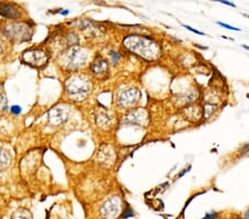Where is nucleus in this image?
Wrapping results in <instances>:
<instances>
[{
	"mask_svg": "<svg viewBox=\"0 0 249 219\" xmlns=\"http://www.w3.org/2000/svg\"><path fill=\"white\" fill-rule=\"evenodd\" d=\"M123 45L131 52L148 61L159 59L160 55V47L159 43L152 38L144 37V35H127L123 40Z\"/></svg>",
	"mask_w": 249,
	"mask_h": 219,
	"instance_id": "f257e3e1",
	"label": "nucleus"
},
{
	"mask_svg": "<svg viewBox=\"0 0 249 219\" xmlns=\"http://www.w3.org/2000/svg\"><path fill=\"white\" fill-rule=\"evenodd\" d=\"M66 92L71 100L73 101H83L91 91V82L86 75L82 74H73L67 79Z\"/></svg>",
	"mask_w": 249,
	"mask_h": 219,
	"instance_id": "f03ea898",
	"label": "nucleus"
},
{
	"mask_svg": "<svg viewBox=\"0 0 249 219\" xmlns=\"http://www.w3.org/2000/svg\"><path fill=\"white\" fill-rule=\"evenodd\" d=\"M89 58V52L82 47L73 46L68 49L61 57V65L69 70H75L82 67Z\"/></svg>",
	"mask_w": 249,
	"mask_h": 219,
	"instance_id": "7ed1b4c3",
	"label": "nucleus"
},
{
	"mask_svg": "<svg viewBox=\"0 0 249 219\" xmlns=\"http://www.w3.org/2000/svg\"><path fill=\"white\" fill-rule=\"evenodd\" d=\"M8 39L14 42H26L29 41L34 34V27L30 23L20 21L7 26L3 31Z\"/></svg>",
	"mask_w": 249,
	"mask_h": 219,
	"instance_id": "20e7f679",
	"label": "nucleus"
},
{
	"mask_svg": "<svg viewBox=\"0 0 249 219\" xmlns=\"http://www.w3.org/2000/svg\"><path fill=\"white\" fill-rule=\"evenodd\" d=\"M49 61V54L43 49H30L22 54V62L36 69H41Z\"/></svg>",
	"mask_w": 249,
	"mask_h": 219,
	"instance_id": "39448f33",
	"label": "nucleus"
},
{
	"mask_svg": "<svg viewBox=\"0 0 249 219\" xmlns=\"http://www.w3.org/2000/svg\"><path fill=\"white\" fill-rule=\"evenodd\" d=\"M121 199L118 196H113L107 199L101 207V216L103 219H116L121 214Z\"/></svg>",
	"mask_w": 249,
	"mask_h": 219,
	"instance_id": "423d86ee",
	"label": "nucleus"
},
{
	"mask_svg": "<svg viewBox=\"0 0 249 219\" xmlns=\"http://www.w3.org/2000/svg\"><path fill=\"white\" fill-rule=\"evenodd\" d=\"M141 92L135 87H127L122 90L118 95V103L123 109L133 107L140 101Z\"/></svg>",
	"mask_w": 249,
	"mask_h": 219,
	"instance_id": "0eeeda50",
	"label": "nucleus"
},
{
	"mask_svg": "<svg viewBox=\"0 0 249 219\" xmlns=\"http://www.w3.org/2000/svg\"><path fill=\"white\" fill-rule=\"evenodd\" d=\"M69 115V107L67 105H57L49 111V122L52 126L62 125Z\"/></svg>",
	"mask_w": 249,
	"mask_h": 219,
	"instance_id": "6e6552de",
	"label": "nucleus"
},
{
	"mask_svg": "<svg viewBox=\"0 0 249 219\" xmlns=\"http://www.w3.org/2000/svg\"><path fill=\"white\" fill-rule=\"evenodd\" d=\"M124 122L128 123V124H134V125H140V126H145L148 122V115L145 110L139 109L134 110L133 112L128 113L125 118H124Z\"/></svg>",
	"mask_w": 249,
	"mask_h": 219,
	"instance_id": "1a4fd4ad",
	"label": "nucleus"
},
{
	"mask_svg": "<svg viewBox=\"0 0 249 219\" xmlns=\"http://www.w3.org/2000/svg\"><path fill=\"white\" fill-rule=\"evenodd\" d=\"M116 158V155L114 153V150L112 149V146L104 144L101 146V149L99 151L98 159L101 164L106 166H110L114 163Z\"/></svg>",
	"mask_w": 249,
	"mask_h": 219,
	"instance_id": "9d476101",
	"label": "nucleus"
},
{
	"mask_svg": "<svg viewBox=\"0 0 249 219\" xmlns=\"http://www.w3.org/2000/svg\"><path fill=\"white\" fill-rule=\"evenodd\" d=\"M19 8L14 3H0V16L8 19H17L20 17Z\"/></svg>",
	"mask_w": 249,
	"mask_h": 219,
	"instance_id": "9b49d317",
	"label": "nucleus"
},
{
	"mask_svg": "<svg viewBox=\"0 0 249 219\" xmlns=\"http://www.w3.org/2000/svg\"><path fill=\"white\" fill-rule=\"evenodd\" d=\"M90 69L95 75H101L107 72L109 65H107V61L106 59L100 57V58H96L94 60V62H92Z\"/></svg>",
	"mask_w": 249,
	"mask_h": 219,
	"instance_id": "f8f14e48",
	"label": "nucleus"
},
{
	"mask_svg": "<svg viewBox=\"0 0 249 219\" xmlns=\"http://www.w3.org/2000/svg\"><path fill=\"white\" fill-rule=\"evenodd\" d=\"M95 122L98 126L102 127V129H110L112 122H113V118L106 111H99L95 115Z\"/></svg>",
	"mask_w": 249,
	"mask_h": 219,
	"instance_id": "ddd939ff",
	"label": "nucleus"
},
{
	"mask_svg": "<svg viewBox=\"0 0 249 219\" xmlns=\"http://www.w3.org/2000/svg\"><path fill=\"white\" fill-rule=\"evenodd\" d=\"M11 163L10 154L5 150L0 151V170H5Z\"/></svg>",
	"mask_w": 249,
	"mask_h": 219,
	"instance_id": "4468645a",
	"label": "nucleus"
},
{
	"mask_svg": "<svg viewBox=\"0 0 249 219\" xmlns=\"http://www.w3.org/2000/svg\"><path fill=\"white\" fill-rule=\"evenodd\" d=\"M11 219H34V217H32L30 210L26 208H19L13 214Z\"/></svg>",
	"mask_w": 249,
	"mask_h": 219,
	"instance_id": "2eb2a0df",
	"label": "nucleus"
},
{
	"mask_svg": "<svg viewBox=\"0 0 249 219\" xmlns=\"http://www.w3.org/2000/svg\"><path fill=\"white\" fill-rule=\"evenodd\" d=\"M7 107V99H6V93L1 86H0V112L5 111Z\"/></svg>",
	"mask_w": 249,
	"mask_h": 219,
	"instance_id": "dca6fc26",
	"label": "nucleus"
},
{
	"mask_svg": "<svg viewBox=\"0 0 249 219\" xmlns=\"http://www.w3.org/2000/svg\"><path fill=\"white\" fill-rule=\"evenodd\" d=\"M217 23L219 26H222V27H225L226 28V29H230V30H234V31H240V29L239 28H235V27H232V26H230V25H226V23H224V22H220V21H217Z\"/></svg>",
	"mask_w": 249,
	"mask_h": 219,
	"instance_id": "f3484780",
	"label": "nucleus"
},
{
	"mask_svg": "<svg viewBox=\"0 0 249 219\" xmlns=\"http://www.w3.org/2000/svg\"><path fill=\"white\" fill-rule=\"evenodd\" d=\"M111 55H112V60H113L114 63H118L119 59L121 58V57H120V55H119V53H118V52H114V51H112Z\"/></svg>",
	"mask_w": 249,
	"mask_h": 219,
	"instance_id": "a211bd4d",
	"label": "nucleus"
},
{
	"mask_svg": "<svg viewBox=\"0 0 249 219\" xmlns=\"http://www.w3.org/2000/svg\"><path fill=\"white\" fill-rule=\"evenodd\" d=\"M184 28H186L187 30H190V31H192V33H194V34H204V33H200V31H198V30H196V29H193L192 27H190V26H186V25H182Z\"/></svg>",
	"mask_w": 249,
	"mask_h": 219,
	"instance_id": "6ab92c4d",
	"label": "nucleus"
},
{
	"mask_svg": "<svg viewBox=\"0 0 249 219\" xmlns=\"http://www.w3.org/2000/svg\"><path fill=\"white\" fill-rule=\"evenodd\" d=\"M216 216H217V214L216 213H210V214H207L203 219H214Z\"/></svg>",
	"mask_w": 249,
	"mask_h": 219,
	"instance_id": "aec40b11",
	"label": "nucleus"
},
{
	"mask_svg": "<svg viewBox=\"0 0 249 219\" xmlns=\"http://www.w3.org/2000/svg\"><path fill=\"white\" fill-rule=\"evenodd\" d=\"M11 111H13V113L18 114V113H20V111H21V109H20V106L15 105V106L11 107Z\"/></svg>",
	"mask_w": 249,
	"mask_h": 219,
	"instance_id": "412c9836",
	"label": "nucleus"
},
{
	"mask_svg": "<svg viewBox=\"0 0 249 219\" xmlns=\"http://www.w3.org/2000/svg\"><path fill=\"white\" fill-rule=\"evenodd\" d=\"M219 2H220V3H224V5L230 6V7H236V6H235V3H232V2H228V1H225V0H220Z\"/></svg>",
	"mask_w": 249,
	"mask_h": 219,
	"instance_id": "4be33fe9",
	"label": "nucleus"
},
{
	"mask_svg": "<svg viewBox=\"0 0 249 219\" xmlns=\"http://www.w3.org/2000/svg\"><path fill=\"white\" fill-rule=\"evenodd\" d=\"M5 52V50H3V47H2V43H0V57H1V54Z\"/></svg>",
	"mask_w": 249,
	"mask_h": 219,
	"instance_id": "5701e85b",
	"label": "nucleus"
},
{
	"mask_svg": "<svg viewBox=\"0 0 249 219\" xmlns=\"http://www.w3.org/2000/svg\"><path fill=\"white\" fill-rule=\"evenodd\" d=\"M245 216H246L247 219H249V209L247 210V213H246V215H245Z\"/></svg>",
	"mask_w": 249,
	"mask_h": 219,
	"instance_id": "b1692460",
	"label": "nucleus"
},
{
	"mask_svg": "<svg viewBox=\"0 0 249 219\" xmlns=\"http://www.w3.org/2000/svg\"><path fill=\"white\" fill-rule=\"evenodd\" d=\"M243 48H245V49H247V50H249V47H248V46H245V45H243Z\"/></svg>",
	"mask_w": 249,
	"mask_h": 219,
	"instance_id": "393cba45",
	"label": "nucleus"
}]
</instances>
